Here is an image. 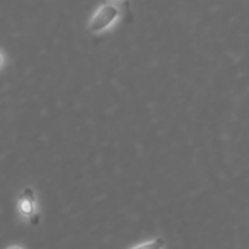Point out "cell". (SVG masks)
Segmentation results:
<instances>
[{"mask_svg":"<svg viewBox=\"0 0 249 249\" xmlns=\"http://www.w3.org/2000/svg\"><path fill=\"white\" fill-rule=\"evenodd\" d=\"M129 1H111L102 5L89 23L91 33H99L109 26L123 11H129Z\"/></svg>","mask_w":249,"mask_h":249,"instance_id":"1","label":"cell"},{"mask_svg":"<svg viewBox=\"0 0 249 249\" xmlns=\"http://www.w3.org/2000/svg\"><path fill=\"white\" fill-rule=\"evenodd\" d=\"M18 211L23 216H26L29 223L36 226L40 223L39 214L36 209V195L31 187H26L18 199Z\"/></svg>","mask_w":249,"mask_h":249,"instance_id":"2","label":"cell"},{"mask_svg":"<svg viewBox=\"0 0 249 249\" xmlns=\"http://www.w3.org/2000/svg\"><path fill=\"white\" fill-rule=\"evenodd\" d=\"M165 246V241L163 238L158 237L156 240L150 241V242L142 243L140 246H136V247H133L130 249H163Z\"/></svg>","mask_w":249,"mask_h":249,"instance_id":"3","label":"cell"},{"mask_svg":"<svg viewBox=\"0 0 249 249\" xmlns=\"http://www.w3.org/2000/svg\"><path fill=\"white\" fill-rule=\"evenodd\" d=\"M1 65H2V53L1 51H0V67H1Z\"/></svg>","mask_w":249,"mask_h":249,"instance_id":"4","label":"cell"},{"mask_svg":"<svg viewBox=\"0 0 249 249\" xmlns=\"http://www.w3.org/2000/svg\"><path fill=\"white\" fill-rule=\"evenodd\" d=\"M6 249H22L21 247H17V246H12V247H9V248H6Z\"/></svg>","mask_w":249,"mask_h":249,"instance_id":"5","label":"cell"}]
</instances>
